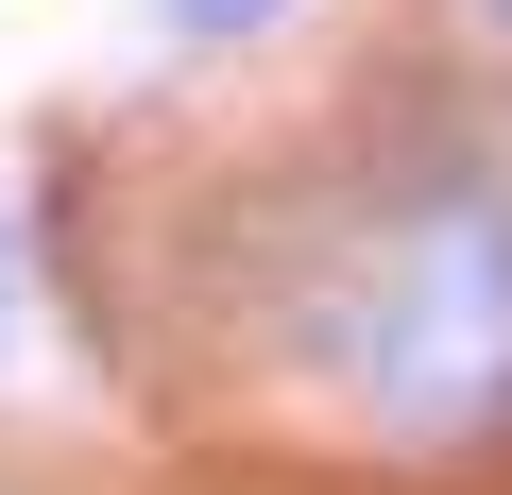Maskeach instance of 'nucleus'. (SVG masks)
Listing matches in <instances>:
<instances>
[{
    "label": "nucleus",
    "mask_w": 512,
    "mask_h": 495,
    "mask_svg": "<svg viewBox=\"0 0 512 495\" xmlns=\"http://www.w3.org/2000/svg\"><path fill=\"white\" fill-rule=\"evenodd\" d=\"M154 18H171V35H274L291 0H154Z\"/></svg>",
    "instance_id": "1"
},
{
    "label": "nucleus",
    "mask_w": 512,
    "mask_h": 495,
    "mask_svg": "<svg viewBox=\"0 0 512 495\" xmlns=\"http://www.w3.org/2000/svg\"><path fill=\"white\" fill-rule=\"evenodd\" d=\"M0 291H18V257H0ZM0 325H18V308H0Z\"/></svg>",
    "instance_id": "2"
},
{
    "label": "nucleus",
    "mask_w": 512,
    "mask_h": 495,
    "mask_svg": "<svg viewBox=\"0 0 512 495\" xmlns=\"http://www.w3.org/2000/svg\"><path fill=\"white\" fill-rule=\"evenodd\" d=\"M478 18H495V35H512V0H478Z\"/></svg>",
    "instance_id": "3"
}]
</instances>
